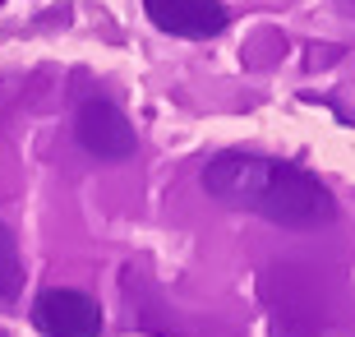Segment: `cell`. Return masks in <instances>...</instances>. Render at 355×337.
<instances>
[{
  "label": "cell",
  "mask_w": 355,
  "mask_h": 337,
  "mask_svg": "<svg viewBox=\"0 0 355 337\" xmlns=\"http://www.w3.org/2000/svg\"><path fill=\"white\" fill-rule=\"evenodd\" d=\"M33 324L42 337H102V310L83 291L51 286L33 300Z\"/></svg>",
  "instance_id": "3957f363"
},
{
  "label": "cell",
  "mask_w": 355,
  "mask_h": 337,
  "mask_svg": "<svg viewBox=\"0 0 355 337\" xmlns=\"http://www.w3.org/2000/svg\"><path fill=\"white\" fill-rule=\"evenodd\" d=\"M203 190L240 213H259L277 227H328L337 217V199L314 171L295 162H277L263 153H217L203 167Z\"/></svg>",
  "instance_id": "6da1fadb"
},
{
  "label": "cell",
  "mask_w": 355,
  "mask_h": 337,
  "mask_svg": "<svg viewBox=\"0 0 355 337\" xmlns=\"http://www.w3.org/2000/svg\"><path fill=\"white\" fill-rule=\"evenodd\" d=\"M74 139H79L83 153H92L97 162H125L139 148V134H134L130 116L120 111L111 97H88L74 116Z\"/></svg>",
  "instance_id": "7a4b0ae2"
},
{
  "label": "cell",
  "mask_w": 355,
  "mask_h": 337,
  "mask_svg": "<svg viewBox=\"0 0 355 337\" xmlns=\"http://www.w3.org/2000/svg\"><path fill=\"white\" fill-rule=\"evenodd\" d=\"M19 286H24V259H19V240L14 231L0 222V300L19 296Z\"/></svg>",
  "instance_id": "5b68a950"
},
{
  "label": "cell",
  "mask_w": 355,
  "mask_h": 337,
  "mask_svg": "<svg viewBox=\"0 0 355 337\" xmlns=\"http://www.w3.org/2000/svg\"><path fill=\"white\" fill-rule=\"evenodd\" d=\"M148 19L171 33V38H189V42H203V38H217L231 14H226L222 0H144Z\"/></svg>",
  "instance_id": "277c9868"
}]
</instances>
